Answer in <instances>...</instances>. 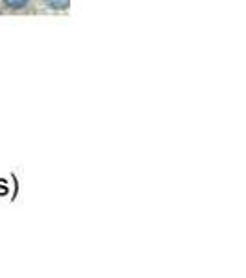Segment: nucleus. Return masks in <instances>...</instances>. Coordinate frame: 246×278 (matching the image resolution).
Instances as JSON below:
<instances>
[{
  "mask_svg": "<svg viewBox=\"0 0 246 278\" xmlns=\"http://www.w3.org/2000/svg\"><path fill=\"white\" fill-rule=\"evenodd\" d=\"M4 4L9 9H20V7L28 6V0H4Z\"/></svg>",
  "mask_w": 246,
  "mask_h": 278,
  "instance_id": "nucleus-1",
  "label": "nucleus"
},
{
  "mask_svg": "<svg viewBox=\"0 0 246 278\" xmlns=\"http://www.w3.org/2000/svg\"><path fill=\"white\" fill-rule=\"evenodd\" d=\"M46 2L54 9H65V7L69 6V0H46Z\"/></svg>",
  "mask_w": 246,
  "mask_h": 278,
  "instance_id": "nucleus-2",
  "label": "nucleus"
}]
</instances>
